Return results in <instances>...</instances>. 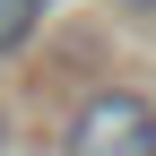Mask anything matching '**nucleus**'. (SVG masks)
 I'll return each mask as SVG.
<instances>
[{
    "label": "nucleus",
    "instance_id": "obj_1",
    "mask_svg": "<svg viewBox=\"0 0 156 156\" xmlns=\"http://www.w3.org/2000/svg\"><path fill=\"white\" fill-rule=\"evenodd\" d=\"M69 156H156V113H147V95H130V87L87 95L78 122H69Z\"/></svg>",
    "mask_w": 156,
    "mask_h": 156
},
{
    "label": "nucleus",
    "instance_id": "obj_3",
    "mask_svg": "<svg viewBox=\"0 0 156 156\" xmlns=\"http://www.w3.org/2000/svg\"><path fill=\"white\" fill-rule=\"evenodd\" d=\"M130 9H156V0H130Z\"/></svg>",
    "mask_w": 156,
    "mask_h": 156
},
{
    "label": "nucleus",
    "instance_id": "obj_4",
    "mask_svg": "<svg viewBox=\"0 0 156 156\" xmlns=\"http://www.w3.org/2000/svg\"><path fill=\"white\" fill-rule=\"evenodd\" d=\"M0 139H9V122H0Z\"/></svg>",
    "mask_w": 156,
    "mask_h": 156
},
{
    "label": "nucleus",
    "instance_id": "obj_2",
    "mask_svg": "<svg viewBox=\"0 0 156 156\" xmlns=\"http://www.w3.org/2000/svg\"><path fill=\"white\" fill-rule=\"evenodd\" d=\"M44 9H52V0H0V52H17V44H26V35L44 26Z\"/></svg>",
    "mask_w": 156,
    "mask_h": 156
}]
</instances>
